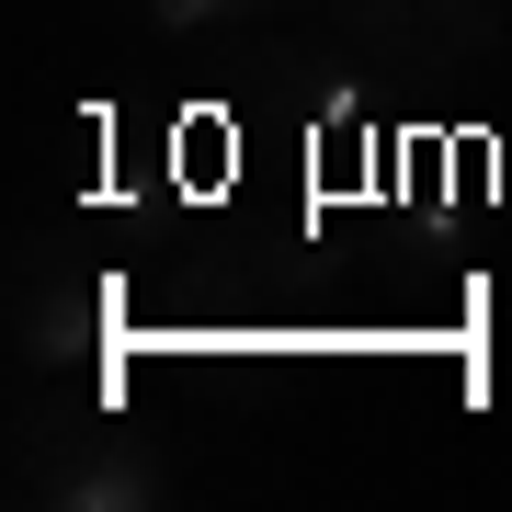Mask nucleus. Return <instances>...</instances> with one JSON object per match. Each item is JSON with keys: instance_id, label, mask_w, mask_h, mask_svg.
Listing matches in <instances>:
<instances>
[{"instance_id": "4", "label": "nucleus", "mask_w": 512, "mask_h": 512, "mask_svg": "<svg viewBox=\"0 0 512 512\" xmlns=\"http://www.w3.org/2000/svg\"><path fill=\"white\" fill-rule=\"evenodd\" d=\"M160 35H205V23H251V12H274V0H137Z\"/></svg>"}, {"instance_id": "3", "label": "nucleus", "mask_w": 512, "mask_h": 512, "mask_svg": "<svg viewBox=\"0 0 512 512\" xmlns=\"http://www.w3.org/2000/svg\"><path fill=\"white\" fill-rule=\"evenodd\" d=\"M342 57L387 80H467L512 46V0H319Z\"/></svg>"}, {"instance_id": "2", "label": "nucleus", "mask_w": 512, "mask_h": 512, "mask_svg": "<svg viewBox=\"0 0 512 512\" xmlns=\"http://www.w3.org/2000/svg\"><path fill=\"white\" fill-rule=\"evenodd\" d=\"M12 353H23V376L137 387V285L92 228H35L12 251Z\"/></svg>"}, {"instance_id": "1", "label": "nucleus", "mask_w": 512, "mask_h": 512, "mask_svg": "<svg viewBox=\"0 0 512 512\" xmlns=\"http://www.w3.org/2000/svg\"><path fill=\"white\" fill-rule=\"evenodd\" d=\"M12 490L35 512H160L183 456L148 433L137 387L114 376H35L12 399Z\"/></svg>"}]
</instances>
